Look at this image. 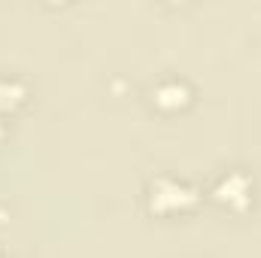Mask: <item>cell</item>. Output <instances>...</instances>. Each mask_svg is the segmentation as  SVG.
I'll use <instances>...</instances> for the list:
<instances>
[{"label": "cell", "mask_w": 261, "mask_h": 258, "mask_svg": "<svg viewBox=\"0 0 261 258\" xmlns=\"http://www.w3.org/2000/svg\"><path fill=\"white\" fill-rule=\"evenodd\" d=\"M152 100H155V107H161L167 113L170 110H182L192 100V88L182 79H164V82H158L152 88Z\"/></svg>", "instance_id": "3"}, {"label": "cell", "mask_w": 261, "mask_h": 258, "mask_svg": "<svg viewBox=\"0 0 261 258\" xmlns=\"http://www.w3.org/2000/svg\"><path fill=\"white\" fill-rule=\"evenodd\" d=\"M149 210L158 213V216H173V213H186L197 203V189L182 183V179H173V176H161L149 186Z\"/></svg>", "instance_id": "1"}, {"label": "cell", "mask_w": 261, "mask_h": 258, "mask_svg": "<svg viewBox=\"0 0 261 258\" xmlns=\"http://www.w3.org/2000/svg\"><path fill=\"white\" fill-rule=\"evenodd\" d=\"M213 197L219 203H228V207L240 210V207H246L252 200V179L246 173H240V170H228L213 186Z\"/></svg>", "instance_id": "2"}, {"label": "cell", "mask_w": 261, "mask_h": 258, "mask_svg": "<svg viewBox=\"0 0 261 258\" xmlns=\"http://www.w3.org/2000/svg\"><path fill=\"white\" fill-rule=\"evenodd\" d=\"M24 85L12 76H0V110H12L24 100Z\"/></svg>", "instance_id": "4"}]
</instances>
